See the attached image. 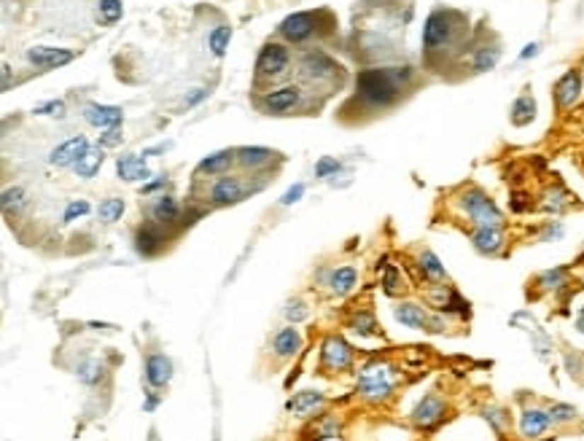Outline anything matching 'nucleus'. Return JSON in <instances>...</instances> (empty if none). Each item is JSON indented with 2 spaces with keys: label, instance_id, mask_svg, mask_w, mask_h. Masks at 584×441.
Returning a JSON list of instances; mask_svg holds the SVG:
<instances>
[{
  "label": "nucleus",
  "instance_id": "f257e3e1",
  "mask_svg": "<svg viewBox=\"0 0 584 441\" xmlns=\"http://www.w3.org/2000/svg\"><path fill=\"white\" fill-rule=\"evenodd\" d=\"M412 79V67H372L355 76V92L372 108L391 105L401 86Z\"/></svg>",
  "mask_w": 584,
  "mask_h": 441
},
{
  "label": "nucleus",
  "instance_id": "f03ea898",
  "mask_svg": "<svg viewBox=\"0 0 584 441\" xmlns=\"http://www.w3.org/2000/svg\"><path fill=\"white\" fill-rule=\"evenodd\" d=\"M458 207L461 213L474 224V229H503V213L496 207V202L490 200L482 188H466L458 194Z\"/></svg>",
  "mask_w": 584,
  "mask_h": 441
},
{
  "label": "nucleus",
  "instance_id": "7ed1b4c3",
  "mask_svg": "<svg viewBox=\"0 0 584 441\" xmlns=\"http://www.w3.org/2000/svg\"><path fill=\"white\" fill-rule=\"evenodd\" d=\"M394 390V372L385 363H369L364 366V372L358 377V393L367 401H385Z\"/></svg>",
  "mask_w": 584,
  "mask_h": 441
},
{
  "label": "nucleus",
  "instance_id": "20e7f679",
  "mask_svg": "<svg viewBox=\"0 0 584 441\" xmlns=\"http://www.w3.org/2000/svg\"><path fill=\"white\" fill-rule=\"evenodd\" d=\"M455 13L450 11H431L428 19H425V27H423V46L425 52H439L445 49L450 40H452V30H455Z\"/></svg>",
  "mask_w": 584,
  "mask_h": 441
},
{
  "label": "nucleus",
  "instance_id": "39448f33",
  "mask_svg": "<svg viewBox=\"0 0 584 441\" xmlns=\"http://www.w3.org/2000/svg\"><path fill=\"white\" fill-rule=\"evenodd\" d=\"M291 62V54L283 43H267L256 57V73L261 79H275V76H283Z\"/></svg>",
  "mask_w": 584,
  "mask_h": 441
},
{
  "label": "nucleus",
  "instance_id": "423d86ee",
  "mask_svg": "<svg viewBox=\"0 0 584 441\" xmlns=\"http://www.w3.org/2000/svg\"><path fill=\"white\" fill-rule=\"evenodd\" d=\"M299 67H302V76H307L310 81H326L340 70L337 62H334L324 49H310V52L302 54Z\"/></svg>",
  "mask_w": 584,
  "mask_h": 441
},
{
  "label": "nucleus",
  "instance_id": "0eeeda50",
  "mask_svg": "<svg viewBox=\"0 0 584 441\" xmlns=\"http://www.w3.org/2000/svg\"><path fill=\"white\" fill-rule=\"evenodd\" d=\"M350 361H353L350 345H348L342 336H328L326 342H324V348H321V363H324L326 369H331V372H342V369L350 366Z\"/></svg>",
  "mask_w": 584,
  "mask_h": 441
},
{
  "label": "nucleus",
  "instance_id": "6e6552de",
  "mask_svg": "<svg viewBox=\"0 0 584 441\" xmlns=\"http://www.w3.org/2000/svg\"><path fill=\"white\" fill-rule=\"evenodd\" d=\"M315 33V16L310 11L288 13L280 22V35L291 43H304Z\"/></svg>",
  "mask_w": 584,
  "mask_h": 441
},
{
  "label": "nucleus",
  "instance_id": "1a4fd4ad",
  "mask_svg": "<svg viewBox=\"0 0 584 441\" xmlns=\"http://www.w3.org/2000/svg\"><path fill=\"white\" fill-rule=\"evenodd\" d=\"M445 412H447L445 401H442L436 393H428V396H423L420 401H418V406L412 409V423H415L418 428H434L436 423L445 417Z\"/></svg>",
  "mask_w": 584,
  "mask_h": 441
},
{
  "label": "nucleus",
  "instance_id": "9d476101",
  "mask_svg": "<svg viewBox=\"0 0 584 441\" xmlns=\"http://www.w3.org/2000/svg\"><path fill=\"white\" fill-rule=\"evenodd\" d=\"M28 62H33L35 67L41 70H55V67H62L73 62V52L68 49H57V46H33L28 49Z\"/></svg>",
  "mask_w": 584,
  "mask_h": 441
},
{
  "label": "nucleus",
  "instance_id": "9b49d317",
  "mask_svg": "<svg viewBox=\"0 0 584 441\" xmlns=\"http://www.w3.org/2000/svg\"><path fill=\"white\" fill-rule=\"evenodd\" d=\"M86 151H89V140L79 134V137H70L65 143H59V146L52 151L49 161H52L55 167H76Z\"/></svg>",
  "mask_w": 584,
  "mask_h": 441
},
{
  "label": "nucleus",
  "instance_id": "f8f14e48",
  "mask_svg": "<svg viewBox=\"0 0 584 441\" xmlns=\"http://www.w3.org/2000/svg\"><path fill=\"white\" fill-rule=\"evenodd\" d=\"M299 100H302L299 86H280V89H275V92H270L261 100V108H264L267 113L280 116V113L294 110V108L299 105Z\"/></svg>",
  "mask_w": 584,
  "mask_h": 441
},
{
  "label": "nucleus",
  "instance_id": "ddd939ff",
  "mask_svg": "<svg viewBox=\"0 0 584 441\" xmlns=\"http://www.w3.org/2000/svg\"><path fill=\"white\" fill-rule=\"evenodd\" d=\"M243 181L234 178V175H224L210 186V202L213 205H234V202L243 200Z\"/></svg>",
  "mask_w": 584,
  "mask_h": 441
},
{
  "label": "nucleus",
  "instance_id": "4468645a",
  "mask_svg": "<svg viewBox=\"0 0 584 441\" xmlns=\"http://www.w3.org/2000/svg\"><path fill=\"white\" fill-rule=\"evenodd\" d=\"M84 119L89 121L92 127L100 130H110V127H122V108L113 105H100V103H89L84 108Z\"/></svg>",
  "mask_w": 584,
  "mask_h": 441
},
{
  "label": "nucleus",
  "instance_id": "2eb2a0df",
  "mask_svg": "<svg viewBox=\"0 0 584 441\" xmlns=\"http://www.w3.org/2000/svg\"><path fill=\"white\" fill-rule=\"evenodd\" d=\"M394 318L401 323V326L415 328V331H423V328L428 331V323H431V315H428L420 304H415V302H401V304H396Z\"/></svg>",
  "mask_w": 584,
  "mask_h": 441
},
{
  "label": "nucleus",
  "instance_id": "dca6fc26",
  "mask_svg": "<svg viewBox=\"0 0 584 441\" xmlns=\"http://www.w3.org/2000/svg\"><path fill=\"white\" fill-rule=\"evenodd\" d=\"M170 379H173V361L162 353L149 355L146 358V382L151 388H164Z\"/></svg>",
  "mask_w": 584,
  "mask_h": 441
},
{
  "label": "nucleus",
  "instance_id": "f3484780",
  "mask_svg": "<svg viewBox=\"0 0 584 441\" xmlns=\"http://www.w3.org/2000/svg\"><path fill=\"white\" fill-rule=\"evenodd\" d=\"M582 94V73L579 70H568L563 79L555 84V100L560 108H571Z\"/></svg>",
  "mask_w": 584,
  "mask_h": 441
},
{
  "label": "nucleus",
  "instance_id": "a211bd4d",
  "mask_svg": "<svg viewBox=\"0 0 584 441\" xmlns=\"http://www.w3.org/2000/svg\"><path fill=\"white\" fill-rule=\"evenodd\" d=\"M471 245L482 256H498L506 245V237H503L501 229H474L471 231Z\"/></svg>",
  "mask_w": 584,
  "mask_h": 441
},
{
  "label": "nucleus",
  "instance_id": "6ab92c4d",
  "mask_svg": "<svg viewBox=\"0 0 584 441\" xmlns=\"http://www.w3.org/2000/svg\"><path fill=\"white\" fill-rule=\"evenodd\" d=\"M549 425H552V417H549V412H544V409H525V412L520 415V433H522L525 439H539V436L546 433Z\"/></svg>",
  "mask_w": 584,
  "mask_h": 441
},
{
  "label": "nucleus",
  "instance_id": "aec40b11",
  "mask_svg": "<svg viewBox=\"0 0 584 441\" xmlns=\"http://www.w3.org/2000/svg\"><path fill=\"white\" fill-rule=\"evenodd\" d=\"M164 245V234L154 224H146V227L137 229L135 234V251L140 256H156L162 251Z\"/></svg>",
  "mask_w": 584,
  "mask_h": 441
},
{
  "label": "nucleus",
  "instance_id": "412c9836",
  "mask_svg": "<svg viewBox=\"0 0 584 441\" xmlns=\"http://www.w3.org/2000/svg\"><path fill=\"white\" fill-rule=\"evenodd\" d=\"M237 159V151H216L197 164V175H224Z\"/></svg>",
  "mask_w": 584,
  "mask_h": 441
},
{
  "label": "nucleus",
  "instance_id": "4be33fe9",
  "mask_svg": "<svg viewBox=\"0 0 584 441\" xmlns=\"http://www.w3.org/2000/svg\"><path fill=\"white\" fill-rule=\"evenodd\" d=\"M116 173H119L122 181H149L151 178V170L146 167V156H135V154L122 156L116 161Z\"/></svg>",
  "mask_w": 584,
  "mask_h": 441
},
{
  "label": "nucleus",
  "instance_id": "5701e85b",
  "mask_svg": "<svg viewBox=\"0 0 584 441\" xmlns=\"http://www.w3.org/2000/svg\"><path fill=\"white\" fill-rule=\"evenodd\" d=\"M272 348H275V353H277L280 358H294L302 348V334L294 326L280 328V331L275 334V339H272Z\"/></svg>",
  "mask_w": 584,
  "mask_h": 441
},
{
  "label": "nucleus",
  "instance_id": "b1692460",
  "mask_svg": "<svg viewBox=\"0 0 584 441\" xmlns=\"http://www.w3.org/2000/svg\"><path fill=\"white\" fill-rule=\"evenodd\" d=\"M418 269H420V275L425 277L428 282H442L447 280V272H445V264L439 261V256L434 253V251H420L418 253Z\"/></svg>",
  "mask_w": 584,
  "mask_h": 441
},
{
  "label": "nucleus",
  "instance_id": "393cba45",
  "mask_svg": "<svg viewBox=\"0 0 584 441\" xmlns=\"http://www.w3.org/2000/svg\"><path fill=\"white\" fill-rule=\"evenodd\" d=\"M321 403H324V393H318V390H302V393H297V396L288 401V409H291L294 415L307 417L310 412H315Z\"/></svg>",
  "mask_w": 584,
  "mask_h": 441
},
{
  "label": "nucleus",
  "instance_id": "a878e982",
  "mask_svg": "<svg viewBox=\"0 0 584 441\" xmlns=\"http://www.w3.org/2000/svg\"><path fill=\"white\" fill-rule=\"evenodd\" d=\"M272 156H275V154L264 146H243L240 151H237V161H240L243 167H248V170L264 167L267 161H272Z\"/></svg>",
  "mask_w": 584,
  "mask_h": 441
},
{
  "label": "nucleus",
  "instance_id": "bb28decb",
  "mask_svg": "<svg viewBox=\"0 0 584 441\" xmlns=\"http://www.w3.org/2000/svg\"><path fill=\"white\" fill-rule=\"evenodd\" d=\"M178 213H181V207H178L176 197L162 194V197H156V200H154L151 215H154V221H156V224H170V221H176L178 218Z\"/></svg>",
  "mask_w": 584,
  "mask_h": 441
},
{
  "label": "nucleus",
  "instance_id": "cd10ccee",
  "mask_svg": "<svg viewBox=\"0 0 584 441\" xmlns=\"http://www.w3.org/2000/svg\"><path fill=\"white\" fill-rule=\"evenodd\" d=\"M533 119H536V100H533L530 94L517 97L515 105H512V121H515L517 127H525V124H530Z\"/></svg>",
  "mask_w": 584,
  "mask_h": 441
},
{
  "label": "nucleus",
  "instance_id": "c85d7f7f",
  "mask_svg": "<svg viewBox=\"0 0 584 441\" xmlns=\"http://www.w3.org/2000/svg\"><path fill=\"white\" fill-rule=\"evenodd\" d=\"M103 159H105V156H103V148L100 146L89 148L81 159H79V164H76L73 170H76L79 178H95V173L100 170V164H103Z\"/></svg>",
  "mask_w": 584,
  "mask_h": 441
},
{
  "label": "nucleus",
  "instance_id": "c756f323",
  "mask_svg": "<svg viewBox=\"0 0 584 441\" xmlns=\"http://www.w3.org/2000/svg\"><path fill=\"white\" fill-rule=\"evenodd\" d=\"M355 280H358V275L353 267H337L328 277V285L334 294H348V291H353Z\"/></svg>",
  "mask_w": 584,
  "mask_h": 441
},
{
  "label": "nucleus",
  "instance_id": "7c9ffc66",
  "mask_svg": "<svg viewBox=\"0 0 584 441\" xmlns=\"http://www.w3.org/2000/svg\"><path fill=\"white\" fill-rule=\"evenodd\" d=\"M229 40H231V27L229 25H218L210 30L207 35V49L213 57H224L227 49H229Z\"/></svg>",
  "mask_w": 584,
  "mask_h": 441
},
{
  "label": "nucleus",
  "instance_id": "2f4dec72",
  "mask_svg": "<svg viewBox=\"0 0 584 441\" xmlns=\"http://www.w3.org/2000/svg\"><path fill=\"white\" fill-rule=\"evenodd\" d=\"M539 288L542 291H560L566 282H568V267H555V269H546L539 275Z\"/></svg>",
  "mask_w": 584,
  "mask_h": 441
},
{
  "label": "nucleus",
  "instance_id": "473e14b6",
  "mask_svg": "<svg viewBox=\"0 0 584 441\" xmlns=\"http://www.w3.org/2000/svg\"><path fill=\"white\" fill-rule=\"evenodd\" d=\"M76 377H79V382H84V385H97L100 379H103V363L95 361V358H86V361L79 363V369H76Z\"/></svg>",
  "mask_w": 584,
  "mask_h": 441
},
{
  "label": "nucleus",
  "instance_id": "72a5a7b5",
  "mask_svg": "<svg viewBox=\"0 0 584 441\" xmlns=\"http://www.w3.org/2000/svg\"><path fill=\"white\" fill-rule=\"evenodd\" d=\"M498 59H501V49H496V46H482V49L474 54L471 65H474L476 73H485V70H493V67L498 65Z\"/></svg>",
  "mask_w": 584,
  "mask_h": 441
},
{
  "label": "nucleus",
  "instance_id": "f704fd0d",
  "mask_svg": "<svg viewBox=\"0 0 584 441\" xmlns=\"http://www.w3.org/2000/svg\"><path fill=\"white\" fill-rule=\"evenodd\" d=\"M97 215H100V221H105V224L119 221V218L124 215V200H119V197H110V200H105L100 207H97Z\"/></svg>",
  "mask_w": 584,
  "mask_h": 441
},
{
  "label": "nucleus",
  "instance_id": "c9c22d12",
  "mask_svg": "<svg viewBox=\"0 0 584 441\" xmlns=\"http://www.w3.org/2000/svg\"><path fill=\"white\" fill-rule=\"evenodd\" d=\"M0 205H3V213H19V210L25 207V188H19V186L6 188Z\"/></svg>",
  "mask_w": 584,
  "mask_h": 441
},
{
  "label": "nucleus",
  "instance_id": "e433bc0d",
  "mask_svg": "<svg viewBox=\"0 0 584 441\" xmlns=\"http://www.w3.org/2000/svg\"><path fill=\"white\" fill-rule=\"evenodd\" d=\"M97 13H100V19L105 22V25H113V22H119L122 19V0H100L97 3Z\"/></svg>",
  "mask_w": 584,
  "mask_h": 441
},
{
  "label": "nucleus",
  "instance_id": "4c0bfd02",
  "mask_svg": "<svg viewBox=\"0 0 584 441\" xmlns=\"http://www.w3.org/2000/svg\"><path fill=\"white\" fill-rule=\"evenodd\" d=\"M549 417H552V425H568V423L576 420V409L571 403H552Z\"/></svg>",
  "mask_w": 584,
  "mask_h": 441
},
{
  "label": "nucleus",
  "instance_id": "58836bf2",
  "mask_svg": "<svg viewBox=\"0 0 584 441\" xmlns=\"http://www.w3.org/2000/svg\"><path fill=\"white\" fill-rule=\"evenodd\" d=\"M350 326H353L355 334H361V336H372L374 334V328H377V323H374V315H372V312H358L353 321H350Z\"/></svg>",
  "mask_w": 584,
  "mask_h": 441
},
{
  "label": "nucleus",
  "instance_id": "ea45409f",
  "mask_svg": "<svg viewBox=\"0 0 584 441\" xmlns=\"http://www.w3.org/2000/svg\"><path fill=\"white\" fill-rule=\"evenodd\" d=\"M89 210H92V205H89L86 200H73V202H68V207H65V213H62V221H65V224L79 221V218H84Z\"/></svg>",
  "mask_w": 584,
  "mask_h": 441
},
{
  "label": "nucleus",
  "instance_id": "a19ab883",
  "mask_svg": "<svg viewBox=\"0 0 584 441\" xmlns=\"http://www.w3.org/2000/svg\"><path fill=\"white\" fill-rule=\"evenodd\" d=\"M340 161L337 159H331V156H324V159H318V164H315V175L318 178H328V175H334V173H340Z\"/></svg>",
  "mask_w": 584,
  "mask_h": 441
},
{
  "label": "nucleus",
  "instance_id": "79ce46f5",
  "mask_svg": "<svg viewBox=\"0 0 584 441\" xmlns=\"http://www.w3.org/2000/svg\"><path fill=\"white\" fill-rule=\"evenodd\" d=\"M382 285H385V291H388V294H396L399 288H404V285H401V277H399V269H396V267H388V269H385V277H382Z\"/></svg>",
  "mask_w": 584,
  "mask_h": 441
},
{
  "label": "nucleus",
  "instance_id": "37998d69",
  "mask_svg": "<svg viewBox=\"0 0 584 441\" xmlns=\"http://www.w3.org/2000/svg\"><path fill=\"white\" fill-rule=\"evenodd\" d=\"M100 148H113L122 143V127H110V130H105V134H100Z\"/></svg>",
  "mask_w": 584,
  "mask_h": 441
},
{
  "label": "nucleus",
  "instance_id": "c03bdc74",
  "mask_svg": "<svg viewBox=\"0 0 584 441\" xmlns=\"http://www.w3.org/2000/svg\"><path fill=\"white\" fill-rule=\"evenodd\" d=\"M35 113H38V116H57V119H62V116H65V103L52 100V103H46V105L35 108Z\"/></svg>",
  "mask_w": 584,
  "mask_h": 441
},
{
  "label": "nucleus",
  "instance_id": "a18cd8bd",
  "mask_svg": "<svg viewBox=\"0 0 584 441\" xmlns=\"http://www.w3.org/2000/svg\"><path fill=\"white\" fill-rule=\"evenodd\" d=\"M302 197H304V183H294V186L280 197V205H283V207H291V205H297Z\"/></svg>",
  "mask_w": 584,
  "mask_h": 441
},
{
  "label": "nucleus",
  "instance_id": "49530a36",
  "mask_svg": "<svg viewBox=\"0 0 584 441\" xmlns=\"http://www.w3.org/2000/svg\"><path fill=\"white\" fill-rule=\"evenodd\" d=\"M285 315H288V321L299 323V321H304V318H307V309H304V304H302V302H291V304H288V309H285Z\"/></svg>",
  "mask_w": 584,
  "mask_h": 441
},
{
  "label": "nucleus",
  "instance_id": "de8ad7c7",
  "mask_svg": "<svg viewBox=\"0 0 584 441\" xmlns=\"http://www.w3.org/2000/svg\"><path fill=\"white\" fill-rule=\"evenodd\" d=\"M156 406H159V396H156L154 390H149V393H146V401H143V409H146V412H154Z\"/></svg>",
  "mask_w": 584,
  "mask_h": 441
},
{
  "label": "nucleus",
  "instance_id": "09e8293b",
  "mask_svg": "<svg viewBox=\"0 0 584 441\" xmlns=\"http://www.w3.org/2000/svg\"><path fill=\"white\" fill-rule=\"evenodd\" d=\"M555 237H563V227L560 224H549L546 231H544V240H555Z\"/></svg>",
  "mask_w": 584,
  "mask_h": 441
},
{
  "label": "nucleus",
  "instance_id": "8fccbe9b",
  "mask_svg": "<svg viewBox=\"0 0 584 441\" xmlns=\"http://www.w3.org/2000/svg\"><path fill=\"white\" fill-rule=\"evenodd\" d=\"M205 97H207V92H205V89H194V92L186 97V105H197V103H202Z\"/></svg>",
  "mask_w": 584,
  "mask_h": 441
},
{
  "label": "nucleus",
  "instance_id": "3c124183",
  "mask_svg": "<svg viewBox=\"0 0 584 441\" xmlns=\"http://www.w3.org/2000/svg\"><path fill=\"white\" fill-rule=\"evenodd\" d=\"M539 54V43H528L522 52H520V59H533Z\"/></svg>",
  "mask_w": 584,
  "mask_h": 441
},
{
  "label": "nucleus",
  "instance_id": "603ef678",
  "mask_svg": "<svg viewBox=\"0 0 584 441\" xmlns=\"http://www.w3.org/2000/svg\"><path fill=\"white\" fill-rule=\"evenodd\" d=\"M164 183H167L164 178H156V181H151V183H146V186H143V194H154V191H159Z\"/></svg>",
  "mask_w": 584,
  "mask_h": 441
},
{
  "label": "nucleus",
  "instance_id": "864d4df0",
  "mask_svg": "<svg viewBox=\"0 0 584 441\" xmlns=\"http://www.w3.org/2000/svg\"><path fill=\"white\" fill-rule=\"evenodd\" d=\"M0 70H3V81H0V86H3V89H8V84H11V67L3 62Z\"/></svg>",
  "mask_w": 584,
  "mask_h": 441
},
{
  "label": "nucleus",
  "instance_id": "5fc2aeb1",
  "mask_svg": "<svg viewBox=\"0 0 584 441\" xmlns=\"http://www.w3.org/2000/svg\"><path fill=\"white\" fill-rule=\"evenodd\" d=\"M576 328H579V331L584 334V307L579 309V315H576Z\"/></svg>",
  "mask_w": 584,
  "mask_h": 441
}]
</instances>
